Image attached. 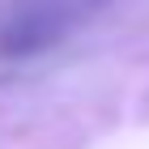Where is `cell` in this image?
<instances>
[{
	"mask_svg": "<svg viewBox=\"0 0 149 149\" xmlns=\"http://www.w3.org/2000/svg\"><path fill=\"white\" fill-rule=\"evenodd\" d=\"M102 4L111 0H17L0 30V51H9V56L43 51V47L60 43L72 26L94 17Z\"/></svg>",
	"mask_w": 149,
	"mask_h": 149,
	"instance_id": "6da1fadb",
	"label": "cell"
}]
</instances>
